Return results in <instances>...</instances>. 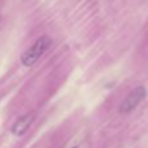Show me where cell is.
I'll return each instance as SVG.
<instances>
[{"label":"cell","mask_w":148,"mask_h":148,"mask_svg":"<svg viewBox=\"0 0 148 148\" xmlns=\"http://www.w3.org/2000/svg\"><path fill=\"white\" fill-rule=\"evenodd\" d=\"M52 40L48 36H40L39 39H36V42L30 47L29 49H26L25 52L21 56V62H22L25 66H33L44 53L46 51L51 47Z\"/></svg>","instance_id":"obj_1"},{"label":"cell","mask_w":148,"mask_h":148,"mask_svg":"<svg viewBox=\"0 0 148 148\" xmlns=\"http://www.w3.org/2000/svg\"><path fill=\"white\" fill-rule=\"evenodd\" d=\"M147 96V90L144 86H138L125 97L122 103H121L120 108H118V112L121 114H130L131 112L138 108V105L146 99Z\"/></svg>","instance_id":"obj_2"},{"label":"cell","mask_w":148,"mask_h":148,"mask_svg":"<svg viewBox=\"0 0 148 148\" xmlns=\"http://www.w3.org/2000/svg\"><path fill=\"white\" fill-rule=\"evenodd\" d=\"M33 121H34V113H31V112L26 113V114H23L22 117H20L13 123V126L10 127V133L14 136H22L29 130Z\"/></svg>","instance_id":"obj_3"},{"label":"cell","mask_w":148,"mask_h":148,"mask_svg":"<svg viewBox=\"0 0 148 148\" xmlns=\"http://www.w3.org/2000/svg\"><path fill=\"white\" fill-rule=\"evenodd\" d=\"M73 148H77V147H73Z\"/></svg>","instance_id":"obj_4"}]
</instances>
